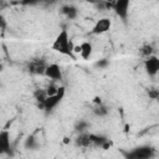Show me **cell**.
I'll use <instances>...</instances> for the list:
<instances>
[{
	"label": "cell",
	"mask_w": 159,
	"mask_h": 159,
	"mask_svg": "<svg viewBox=\"0 0 159 159\" xmlns=\"http://www.w3.org/2000/svg\"><path fill=\"white\" fill-rule=\"evenodd\" d=\"M96 65H97V66H106V65H107V61H102V62H97Z\"/></svg>",
	"instance_id": "cell-17"
},
{
	"label": "cell",
	"mask_w": 159,
	"mask_h": 159,
	"mask_svg": "<svg viewBox=\"0 0 159 159\" xmlns=\"http://www.w3.org/2000/svg\"><path fill=\"white\" fill-rule=\"evenodd\" d=\"M93 112H94V114H96V116L104 117V116H107V114H108V108L101 103V104H97V106H96V108L93 109Z\"/></svg>",
	"instance_id": "cell-13"
},
{
	"label": "cell",
	"mask_w": 159,
	"mask_h": 159,
	"mask_svg": "<svg viewBox=\"0 0 159 159\" xmlns=\"http://www.w3.org/2000/svg\"><path fill=\"white\" fill-rule=\"evenodd\" d=\"M144 68L149 76H155L159 71V58L154 55L148 56L144 60Z\"/></svg>",
	"instance_id": "cell-6"
},
{
	"label": "cell",
	"mask_w": 159,
	"mask_h": 159,
	"mask_svg": "<svg viewBox=\"0 0 159 159\" xmlns=\"http://www.w3.org/2000/svg\"><path fill=\"white\" fill-rule=\"evenodd\" d=\"M43 75L52 81H61L62 80V70H61L60 65H57V63L47 65Z\"/></svg>",
	"instance_id": "cell-8"
},
{
	"label": "cell",
	"mask_w": 159,
	"mask_h": 159,
	"mask_svg": "<svg viewBox=\"0 0 159 159\" xmlns=\"http://www.w3.org/2000/svg\"><path fill=\"white\" fill-rule=\"evenodd\" d=\"M66 94V89L65 87H58L57 88V92L52 96H46L42 101H41V108L45 111V112H52L63 99Z\"/></svg>",
	"instance_id": "cell-2"
},
{
	"label": "cell",
	"mask_w": 159,
	"mask_h": 159,
	"mask_svg": "<svg viewBox=\"0 0 159 159\" xmlns=\"http://www.w3.org/2000/svg\"><path fill=\"white\" fill-rule=\"evenodd\" d=\"M46 66H47V65H45L43 62L35 61V62H32V63L29 66V68H30V72H32V73L43 75V73H45V70H46Z\"/></svg>",
	"instance_id": "cell-11"
},
{
	"label": "cell",
	"mask_w": 159,
	"mask_h": 159,
	"mask_svg": "<svg viewBox=\"0 0 159 159\" xmlns=\"http://www.w3.org/2000/svg\"><path fill=\"white\" fill-rule=\"evenodd\" d=\"M78 46H80V51H78V53L81 55V57H82L83 60H88V58L92 56V52H93L92 43L88 42V41H84V42H82V43L78 45Z\"/></svg>",
	"instance_id": "cell-9"
},
{
	"label": "cell",
	"mask_w": 159,
	"mask_h": 159,
	"mask_svg": "<svg viewBox=\"0 0 159 159\" xmlns=\"http://www.w3.org/2000/svg\"><path fill=\"white\" fill-rule=\"evenodd\" d=\"M87 125H88V124H87L86 122H81V123L77 124L76 128H77V130H80V133H81V132H84V129L87 128Z\"/></svg>",
	"instance_id": "cell-15"
},
{
	"label": "cell",
	"mask_w": 159,
	"mask_h": 159,
	"mask_svg": "<svg viewBox=\"0 0 159 159\" xmlns=\"http://www.w3.org/2000/svg\"><path fill=\"white\" fill-rule=\"evenodd\" d=\"M111 27H112V20L109 17H101L99 20L96 21L91 32L94 34V35H102V34L109 31Z\"/></svg>",
	"instance_id": "cell-4"
},
{
	"label": "cell",
	"mask_w": 159,
	"mask_h": 159,
	"mask_svg": "<svg viewBox=\"0 0 159 159\" xmlns=\"http://www.w3.org/2000/svg\"><path fill=\"white\" fill-rule=\"evenodd\" d=\"M143 53L148 57V56H150L152 55V46L150 45H145L144 47H143Z\"/></svg>",
	"instance_id": "cell-14"
},
{
	"label": "cell",
	"mask_w": 159,
	"mask_h": 159,
	"mask_svg": "<svg viewBox=\"0 0 159 159\" xmlns=\"http://www.w3.org/2000/svg\"><path fill=\"white\" fill-rule=\"evenodd\" d=\"M155 155V149L149 145L135 147L129 152H124L125 159H152Z\"/></svg>",
	"instance_id": "cell-3"
},
{
	"label": "cell",
	"mask_w": 159,
	"mask_h": 159,
	"mask_svg": "<svg viewBox=\"0 0 159 159\" xmlns=\"http://www.w3.org/2000/svg\"><path fill=\"white\" fill-rule=\"evenodd\" d=\"M11 153V138L7 129L0 130V154Z\"/></svg>",
	"instance_id": "cell-7"
},
{
	"label": "cell",
	"mask_w": 159,
	"mask_h": 159,
	"mask_svg": "<svg viewBox=\"0 0 159 159\" xmlns=\"http://www.w3.org/2000/svg\"><path fill=\"white\" fill-rule=\"evenodd\" d=\"M5 27H6V20L2 15H0V30H2Z\"/></svg>",
	"instance_id": "cell-16"
},
{
	"label": "cell",
	"mask_w": 159,
	"mask_h": 159,
	"mask_svg": "<svg viewBox=\"0 0 159 159\" xmlns=\"http://www.w3.org/2000/svg\"><path fill=\"white\" fill-rule=\"evenodd\" d=\"M62 12L68 17V19H75L77 16V9L72 5H65L62 7Z\"/></svg>",
	"instance_id": "cell-12"
},
{
	"label": "cell",
	"mask_w": 159,
	"mask_h": 159,
	"mask_svg": "<svg viewBox=\"0 0 159 159\" xmlns=\"http://www.w3.org/2000/svg\"><path fill=\"white\" fill-rule=\"evenodd\" d=\"M129 5H130L129 0H118V1H116V2L112 4L114 12L123 21H125L128 19V9H129Z\"/></svg>",
	"instance_id": "cell-5"
},
{
	"label": "cell",
	"mask_w": 159,
	"mask_h": 159,
	"mask_svg": "<svg viewBox=\"0 0 159 159\" xmlns=\"http://www.w3.org/2000/svg\"><path fill=\"white\" fill-rule=\"evenodd\" d=\"M73 42L71 41L70 36H68V32L67 30H61L60 34L56 36V39L53 40L52 45H51V48L61 55H66V56H70L73 58Z\"/></svg>",
	"instance_id": "cell-1"
},
{
	"label": "cell",
	"mask_w": 159,
	"mask_h": 159,
	"mask_svg": "<svg viewBox=\"0 0 159 159\" xmlns=\"http://www.w3.org/2000/svg\"><path fill=\"white\" fill-rule=\"evenodd\" d=\"M2 71V65H0V72Z\"/></svg>",
	"instance_id": "cell-18"
},
{
	"label": "cell",
	"mask_w": 159,
	"mask_h": 159,
	"mask_svg": "<svg viewBox=\"0 0 159 159\" xmlns=\"http://www.w3.org/2000/svg\"><path fill=\"white\" fill-rule=\"evenodd\" d=\"M75 143H76L77 147H81V148H87V147L92 145V144H91L89 133H87V132H81V133L77 135Z\"/></svg>",
	"instance_id": "cell-10"
}]
</instances>
